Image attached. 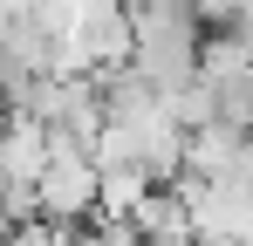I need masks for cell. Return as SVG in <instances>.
<instances>
[{
  "label": "cell",
  "instance_id": "obj_1",
  "mask_svg": "<svg viewBox=\"0 0 253 246\" xmlns=\"http://www.w3.org/2000/svg\"><path fill=\"white\" fill-rule=\"evenodd\" d=\"M199 41H206V21L192 7H130V69L158 96L199 82Z\"/></svg>",
  "mask_w": 253,
  "mask_h": 246
},
{
  "label": "cell",
  "instance_id": "obj_2",
  "mask_svg": "<svg viewBox=\"0 0 253 246\" xmlns=\"http://www.w3.org/2000/svg\"><path fill=\"white\" fill-rule=\"evenodd\" d=\"M96 199H103V171H96V158H89L83 144L55 137L42 178H35V212H42L48 226H83V219H96Z\"/></svg>",
  "mask_w": 253,
  "mask_h": 246
},
{
  "label": "cell",
  "instance_id": "obj_3",
  "mask_svg": "<svg viewBox=\"0 0 253 246\" xmlns=\"http://www.w3.org/2000/svg\"><path fill=\"white\" fill-rule=\"evenodd\" d=\"M130 233L144 246H199V226H192V205L178 185H151L137 212H130Z\"/></svg>",
  "mask_w": 253,
  "mask_h": 246
},
{
  "label": "cell",
  "instance_id": "obj_4",
  "mask_svg": "<svg viewBox=\"0 0 253 246\" xmlns=\"http://www.w3.org/2000/svg\"><path fill=\"white\" fill-rule=\"evenodd\" d=\"M48 144H55L48 123L14 117V123H7V137H0V178H7V185H35L42 164H48Z\"/></svg>",
  "mask_w": 253,
  "mask_h": 246
},
{
  "label": "cell",
  "instance_id": "obj_5",
  "mask_svg": "<svg viewBox=\"0 0 253 246\" xmlns=\"http://www.w3.org/2000/svg\"><path fill=\"white\" fill-rule=\"evenodd\" d=\"M192 14H199L206 28H226V21H240V14H253V0H192Z\"/></svg>",
  "mask_w": 253,
  "mask_h": 246
},
{
  "label": "cell",
  "instance_id": "obj_6",
  "mask_svg": "<svg viewBox=\"0 0 253 246\" xmlns=\"http://www.w3.org/2000/svg\"><path fill=\"white\" fill-rule=\"evenodd\" d=\"M226 28H233V41L247 48V62H253V14H240V21H226Z\"/></svg>",
  "mask_w": 253,
  "mask_h": 246
},
{
  "label": "cell",
  "instance_id": "obj_7",
  "mask_svg": "<svg viewBox=\"0 0 253 246\" xmlns=\"http://www.w3.org/2000/svg\"><path fill=\"white\" fill-rule=\"evenodd\" d=\"M130 7H192V0H130Z\"/></svg>",
  "mask_w": 253,
  "mask_h": 246
},
{
  "label": "cell",
  "instance_id": "obj_8",
  "mask_svg": "<svg viewBox=\"0 0 253 246\" xmlns=\"http://www.w3.org/2000/svg\"><path fill=\"white\" fill-rule=\"evenodd\" d=\"M0 233H7V212H0Z\"/></svg>",
  "mask_w": 253,
  "mask_h": 246
}]
</instances>
